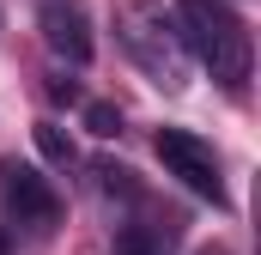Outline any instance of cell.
<instances>
[{
	"mask_svg": "<svg viewBox=\"0 0 261 255\" xmlns=\"http://www.w3.org/2000/svg\"><path fill=\"white\" fill-rule=\"evenodd\" d=\"M91 176H97V189H103V194H122V200L140 194L134 170H128V164H116V158H97V164H91Z\"/></svg>",
	"mask_w": 261,
	"mask_h": 255,
	"instance_id": "obj_8",
	"label": "cell"
},
{
	"mask_svg": "<svg viewBox=\"0 0 261 255\" xmlns=\"http://www.w3.org/2000/svg\"><path fill=\"white\" fill-rule=\"evenodd\" d=\"M37 24H43V43H49L67 67H85V61H91L97 37H91V18L79 12V0H43Z\"/></svg>",
	"mask_w": 261,
	"mask_h": 255,
	"instance_id": "obj_5",
	"label": "cell"
},
{
	"mask_svg": "<svg viewBox=\"0 0 261 255\" xmlns=\"http://www.w3.org/2000/svg\"><path fill=\"white\" fill-rule=\"evenodd\" d=\"M110 12H116V43L134 55V67H140L152 85L182 91V85H189V49H182L170 12H164L158 0H116Z\"/></svg>",
	"mask_w": 261,
	"mask_h": 255,
	"instance_id": "obj_2",
	"label": "cell"
},
{
	"mask_svg": "<svg viewBox=\"0 0 261 255\" xmlns=\"http://www.w3.org/2000/svg\"><path fill=\"white\" fill-rule=\"evenodd\" d=\"M200 255H231V249H225V243H206V249H200Z\"/></svg>",
	"mask_w": 261,
	"mask_h": 255,
	"instance_id": "obj_12",
	"label": "cell"
},
{
	"mask_svg": "<svg viewBox=\"0 0 261 255\" xmlns=\"http://www.w3.org/2000/svg\"><path fill=\"white\" fill-rule=\"evenodd\" d=\"M0 200H6V213H12L24 231H37V237L61 225V194H55V183H49L37 164L6 158V164H0Z\"/></svg>",
	"mask_w": 261,
	"mask_h": 255,
	"instance_id": "obj_3",
	"label": "cell"
},
{
	"mask_svg": "<svg viewBox=\"0 0 261 255\" xmlns=\"http://www.w3.org/2000/svg\"><path fill=\"white\" fill-rule=\"evenodd\" d=\"M49 97H55V104H67V110H73V104H85V97H79V79H49Z\"/></svg>",
	"mask_w": 261,
	"mask_h": 255,
	"instance_id": "obj_10",
	"label": "cell"
},
{
	"mask_svg": "<svg viewBox=\"0 0 261 255\" xmlns=\"http://www.w3.org/2000/svg\"><path fill=\"white\" fill-rule=\"evenodd\" d=\"M37 152H43L49 164H61V170H73V164H79V152H73V140H67L61 122H37Z\"/></svg>",
	"mask_w": 261,
	"mask_h": 255,
	"instance_id": "obj_7",
	"label": "cell"
},
{
	"mask_svg": "<svg viewBox=\"0 0 261 255\" xmlns=\"http://www.w3.org/2000/svg\"><path fill=\"white\" fill-rule=\"evenodd\" d=\"M182 49L206 61V73L225 85V91H243L249 85V67H255V43H249V24L225 6V0H176L170 12Z\"/></svg>",
	"mask_w": 261,
	"mask_h": 255,
	"instance_id": "obj_1",
	"label": "cell"
},
{
	"mask_svg": "<svg viewBox=\"0 0 261 255\" xmlns=\"http://www.w3.org/2000/svg\"><path fill=\"white\" fill-rule=\"evenodd\" d=\"M79 110H85V128H91L97 140H116V134H122V110H116V104H79Z\"/></svg>",
	"mask_w": 261,
	"mask_h": 255,
	"instance_id": "obj_9",
	"label": "cell"
},
{
	"mask_svg": "<svg viewBox=\"0 0 261 255\" xmlns=\"http://www.w3.org/2000/svg\"><path fill=\"white\" fill-rule=\"evenodd\" d=\"M176 243V231H164V225H122L116 231V255H170Z\"/></svg>",
	"mask_w": 261,
	"mask_h": 255,
	"instance_id": "obj_6",
	"label": "cell"
},
{
	"mask_svg": "<svg viewBox=\"0 0 261 255\" xmlns=\"http://www.w3.org/2000/svg\"><path fill=\"white\" fill-rule=\"evenodd\" d=\"M0 255H12V237H6V225H0Z\"/></svg>",
	"mask_w": 261,
	"mask_h": 255,
	"instance_id": "obj_11",
	"label": "cell"
},
{
	"mask_svg": "<svg viewBox=\"0 0 261 255\" xmlns=\"http://www.w3.org/2000/svg\"><path fill=\"white\" fill-rule=\"evenodd\" d=\"M158 158H164V170H170V176H182V189H195L200 200L225 207L219 158H213V146H206L200 134H189V128H164V134H158Z\"/></svg>",
	"mask_w": 261,
	"mask_h": 255,
	"instance_id": "obj_4",
	"label": "cell"
}]
</instances>
